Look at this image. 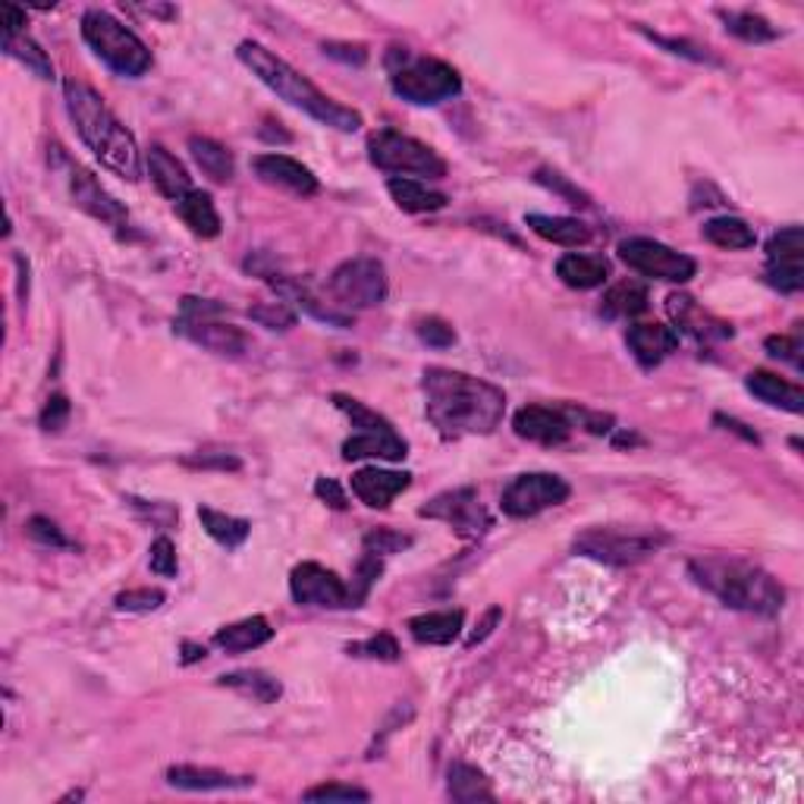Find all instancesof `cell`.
I'll return each mask as SVG.
<instances>
[{
    "label": "cell",
    "instance_id": "obj_1",
    "mask_svg": "<svg viewBox=\"0 0 804 804\" xmlns=\"http://www.w3.org/2000/svg\"><path fill=\"white\" fill-rule=\"evenodd\" d=\"M424 415L440 438H488L507 415V393L453 367H428L421 378Z\"/></svg>",
    "mask_w": 804,
    "mask_h": 804
},
{
    "label": "cell",
    "instance_id": "obj_2",
    "mask_svg": "<svg viewBox=\"0 0 804 804\" xmlns=\"http://www.w3.org/2000/svg\"><path fill=\"white\" fill-rule=\"evenodd\" d=\"M63 101L72 126L86 148L101 160V167L117 174L120 179L139 183L141 179V151L136 136L120 122V117L105 105V98L86 82H63Z\"/></svg>",
    "mask_w": 804,
    "mask_h": 804
},
{
    "label": "cell",
    "instance_id": "obj_3",
    "mask_svg": "<svg viewBox=\"0 0 804 804\" xmlns=\"http://www.w3.org/2000/svg\"><path fill=\"white\" fill-rule=\"evenodd\" d=\"M236 53H239V60H243L245 67L255 72L277 98H283L286 105L296 107L302 114H308V117L321 122V126L336 129V133H355V129L362 126V114H359V110L333 101L331 95H324L308 76L293 70L283 57L267 51L258 41H243Z\"/></svg>",
    "mask_w": 804,
    "mask_h": 804
},
{
    "label": "cell",
    "instance_id": "obj_4",
    "mask_svg": "<svg viewBox=\"0 0 804 804\" xmlns=\"http://www.w3.org/2000/svg\"><path fill=\"white\" fill-rule=\"evenodd\" d=\"M688 576L723 607L754 616H776L786 607V591L767 569L738 557H698L688 562Z\"/></svg>",
    "mask_w": 804,
    "mask_h": 804
},
{
    "label": "cell",
    "instance_id": "obj_5",
    "mask_svg": "<svg viewBox=\"0 0 804 804\" xmlns=\"http://www.w3.org/2000/svg\"><path fill=\"white\" fill-rule=\"evenodd\" d=\"M82 38L95 51V57L107 70L126 79H141L151 70V51L133 29H126L120 19L110 17L107 10H86L82 13Z\"/></svg>",
    "mask_w": 804,
    "mask_h": 804
},
{
    "label": "cell",
    "instance_id": "obj_6",
    "mask_svg": "<svg viewBox=\"0 0 804 804\" xmlns=\"http://www.w3.org/2000/svg\"><path fill=\"white\" fill-rule=\"evenodd\" d=\"M669 535L660 528H622V524H607V528H588L581 531L572 547L576 553L588 560L607 562V566H635V562L650 560L660 553Z\"/></svg>",
    "mask_w": 804,
    "mask_h": 804
},
{
    "label": "cell",
    "instance_id": "obj_7",
    "mask_svg": "<svg viewBox=\"0 0 804 804\" xmlns=\"http://www.w3.org/2000/svg\"><path fill=\"white\" fill-rule=\"evenodd\" d=\"M174 327L179 336L193 340L195 346L214 352V355L239 359V355L248 352V336L236 324H229L227 317H224V305L210 302V298H183Z\"/></svg>",
    "mask_w": 804,
    "mask_h": 804
},
{
    "label": "cell",
    "instance_id": "obj_8",
    "mask_svg": "<svg viewBox=\"0 0 804 804\" xmlns=\"http://www.w3.org/2000/svg\"><path fill=\"white\" fill-rule=\"evenodd\" d=\"M390 88L402 101L415 107H434L462 91V76L438 57H405L400 67H390Z\"/></svg>",
    "mask_w": 804,
    "mask_h": 804
},
{
    "label": "cell",
    "instance_id": "obj_9",
    "mask_svg": "<svg viewBox=\"0 0 804 804\" xmlns=\"http://www.w3.org/2000/svg\"><path fill=\"white\" fill-rule=\"evenodd\" d=\"M367 158L378 170L393 176H424V179H443L447 176V160L424 141L412 139L396 129H378L367 139Z\"/></svg>",
    "mask_w": 804,
    "mask_h": 804
},
{
    "label": "cell",
    "instance_id": "obj_10",
    "mask_svg": "<svg viewBox=\"0 0 804 804\" xmlns=\"http://www.w3.org/2000/svg\"><path fill=\"white\" fill-rule=\"evenodd\" d=\"M386 271L378 258H350L331 274L333 305L346 312H362L374 308L386 298Z\"/></svg>",
    "mask_w": 804,
    "mask_h": 804
},
{
    "label": "cell",
    "instance_id": "obj_11",
    "mask_svg": "<svg viewBox=\"0 0 804 804\" xmlns=\"http://www.w3.org/2000/svg\"><path fill=\"white\" fill-rule=\"evenodd\" d=\"M619 258L629 264L635 274L647 281L664 283H688L698 274V262L688 258L685 252H676L669 245L647 239V236H629L619 243Z\"/></svg>",
    "mask_w": 804,
    "mask_h": 804
},
{
    "label": "cell",
    "instance_id": "obj_12",
    "mask_svg": "<svg viewBox=\"0 0 804 804\" xmlns=\"http://www.w3.org/2000/svg\"><path fill=\"white\" fill-rule=\"evenodd\" d=\"M569 493L572 488L560 474L524 472L509 481L500 497V507L509 519H531V516H541L543 509L562 507L569 500Z\"/></svg>",
    "mask_w": 804,
    "mask_h": 804
},
{
    "label": "cell",
    "instance_id": "obj_13",
    "mask_svg": "<svg viewBox=\"0 0 804 804\" xmlns=\"http://www.w3.org/2000/svg\"><path fill=\"white\" fill-rule=\"evenodd\" d=\"M419 516L421 519H434V522L450 524L455 535L465 538V541L481 538L490 528V522H493L474 488H455L447 490V493H438L431 503H424V507L419 509Z\"/></svg>",
    "mask_w": 804,
    "mask_h": 804
},
{
    "label": "cell",
    "instance_id": "obj_14",
    "mask_svg": "<svg viewBox=\"0 0 804 804\" xmlns=\"http://www.w3.org/2000/svg\"><path fill=\"white\" fill-rule=\"evenodd\" d=\"M290 595L298 607H317V610L352 607L350 585L321 562H298L290 576Z\"/></svg>",
    "mask_w": 804,
    "mask_h": 804
},
{
    "label": "cell",
    "instance_id": "obj_15",
    "mask_svg": "<svg viewBox=\"0 0 804 804\" xmlns=\"http://www.w3.org/2000/svg\"><path fill=\"white\" fill-rule=\"evenodd\" d=\"M516 434L541 447H562L576 431L569 405H522L512 419Z\"/></svg>",
    "mask_w": 804,
    "mask_h": 804
},
{
    "label": "cell",
    "instance_id": "obj_16",
    "mask_svg": "<svg viewBox=\"0 0 804 804\" xmlns=\"http://www.w3.org/2000/svg\"><path fill=\"white\" fill-rule=\"evenodd\" d=\"M70 195H72V205H76V208L86 210L88 217H95V220H101L105 227L122 229L126 224H129V210L122 208L114 195L107 193L105 186L95 179V174H88V170H82V167H72Z\"/></svg>",
    "mask_w": 804,
    "mask_h": 804
},
{
    "label": "cell",
    "instance_id": "obj_17",
    "mask_svg": "<svg viewBox=\"0 0 804 804\" xmlns=\"http://www.w3.org/2000/svg\"><path fill=\"white\" fill-rule=\"evenodd\" d=\"M252 167H255V174L262 183L267 186H277L283 193H293L298 198H312L317 195V176L305 167V164H298L296 158H290V155H277V151H271V155H258V158L252 160Z\"/></svg>",
    "mask_w": 804,
    "mask_h": 804
},
{
    "label": "cell",
    "instance_id": "obj_18",
    "mask_svg": "<svg viewBox=\"0 0 804 804\" xmlns=\"http://www.w3.org/2000/svg\"><path fill=\"white\" fill-rule=\"evenodd\" d=\"M666 312L676 321V331H685L688 336H695L700 343H710V340H729L733 336V324L719 321L717 315L704 312L698 302L683 293H673L666 298Z\"/></svg>",
    "mask_w": 804,
    "mask_h": 804
},
{
    "label": "cell",
    "instance_id": "obj_19",
    "mask_svg": "<svg viewBox=\"0 0 804 804\" xmlns=\"http://www.w3.org/2000/svg\"><path fill=\"white\" fill-rule=\"evenodd\" d=\"M352 493L371 509H386L402 490H409L412 484V474L409 472H390V469H359L352 474Z\"/></svg>",
    "mask_w": 804,
    "mask_h": 804
},
{
    "label": "cell",
    "instance_id": "obj_20",
    "mask_svg": "<svg viewBox=\"0 0 804 804\" xmlns=\"http://www.w3.org/2000/svg\"><path fill=\"white\" fill-rule=\"evenodd\" d=\"M629 352L641 367H657L679 350V331L666 324H631L626 333Z\"/></svg>",
    "mask_w": 804,
    "mask_h": 804
},
{
    "label": "cell",
    "instance_id": "obj_21",
    "mask_svg": "<svg viewBox=\"0 0 804 804\" xmlns=\"http://www.w3.org/2000/svg\"><path fill=\"white\" fill-rule=\"evenodd\" d=\"M167 786L183 788V792H224V788H248L255 786L252 776H229L224 769L195 767V764H176L167 769Z\"/></svg>",
    "mask_w": 804,
    "mask_h": 804
},
{
    "label": "cell",
    "instance_id": "obj_22",
    "mask_svg": "<svg viewBox=\"0 0 804 804\" xmlns=\"http://www.w3.org/2000/svg\"><path fill=\"white\" fill-rule=\"evenodd\" d=\"M409 455V443L393 431H355L343 443V459H386V462H402Z\"/></svg>",
    "mask_w": 804,
    "mask_h": 804
},
{
    "label": "cell",
    "instance_id": "obj_23",
    "mask_svg": "<svg viewBox=\"0 0 804 804\" xmlns=\"http://www.w3.org/2000/svg\"><path fill=\"white\" fill-rule=\"evenodd\" d=\"M145 164H148L151 183L158 186V193L164 195V198L179 202L183 195L193 193V176H189V170H186L164 145H151L148 155H145Z\"/></svg>",
    "mask_w": 804,
    "mask_h": 804
},
{
    "label": "cell",
    "instance_id": "obj_24",
    "mask_svg": "<svg viewBox=\"0 0 804 804\" xmlns=\"http://www.w3.org/2000/svg\"><path fill=\"white\" fill-rule=\"evenodd\" d=\"M748 393H754L761 402H767L773 409H783L792 415H802L804 412V390L798 384H788L786 378L773 374V371H752L745 378Z\"/></svg>",
    "mask_w": 804,
    "mask_h": 804
},
{
    "label": "cell",
    "instance_id": "obj_25",
    "mask_svg": "<svg viewBox=\"0 0 804 804\" xmlns=\"http://www.w3.org/2000/svg\"><path fill=\"white\" fill-rule=\"evenodd\" d=\"M462 626H465V612L462 610H434L412 616V619H409V635H412L419 645L447 647L453 645L455 638L462 635Z\"/></svg>",
    "mask_w": 804,
    "mask_h": 804
},
{
    "label": "cell",
    "instance_id": "obj_26",
    "mask_svg": "<svg viewBox=\"0 0 804 804\" xmlns=\"http://www.w3.org/2000/svg\"><path fill=\"white\" fill-rule=\"evenodd\" d=\"M386 193L396 202V208L405 214H434L450 205V198L438 189H431L421 179H405V176H390L386 179Z\"/></svg>",
    "mask_w": 804,
    "mask_h": 804
},
{
    "label": "cell",
    "instance_id": "obj_27",
    "mask_svg": "<svg viewBox=\"0 0 804 804\" xmlns=\"http://www.w3.org/2000/svg\"><path fill=\"white\" fill-rule=\"evenodd\" d=\"M524 227L538 233L541 239L562 248H581L591 243V229L576 217H557V214H524Z\"/></svg>",
    "mask_w": 804,
    "mask_h": 804
},
{
    "label": "cell",
    "instance_id": "obj_28",
    "mask_svg": "<svg viewBox=\"0 0 804 804\" xmlns=\"http://www.w3.org/2000/svg\"><path fill=\"white\" fill-rule=\"evenodd\" d=\"M174 205H176V214H179V220L193 229L198 239H217V236H220L224 220H220L217 205H214V198H210L208 193L193 189V193H186L179 202H174Z\"/></svg>",
    "mask_w": 804,
    "mask_h": 804
},
{
    "label": "cell",
    "instance_id": "obj_29",
    "mask_svg": "<svg viewBox=\"0 0 804 804\" xmlns=\"http://www.w3.org/2000/svg\"><path fill=\"white\" fill-rule=\"evenodd\" d=\"M557 277H560L569 290H597L610 277V264L600 255H581V252H569L557 262Z\"/></svg>",
    "mask_w": 804,
    "mask_h": 804
},
{
    "label": "cell",
    "instance_id": "obj_30",
    "mask_svg": "<svg viewBox=\"0 0 804 804\" xmlns=\"http://www.w3.org/2000/svg\"><path fill=\"white\" fill-rule=\"evenodd\" d=\"M274 638V629L264 616H248V619H239L233 626H224V629L214 631V645L227 654H245V650H255V647L267 645Z\"/></svg>",
    "mask_w": 804,
    "mask_h": 804
},
{
    "label": "cell",
    "instance_id": "obj_31",
    "mask_svg": "<svg viewBox=\"0 0 804 804\" xmlns=\"http://www.w3.org/2000/svg\"><path fill=\"white\" fill-rule=\"evenodd\" d=\"M189 151H193L198 170L208 179H214V183H229L236 176V160H233V151H229L227 145L208 139V136H193L189 139Z\"/></svg>",
    "mask_w": 804,
    "mask_h": 804
},
{
    "label": "cell",
    "instance_id": "obj_32",
    "mask_svg": "<svg viewBox=\"0 0 804 804\" xmlns=\"http://www.w3.org/2000/svg\"><path fill=\"white\" fill-rule=\"evenodd\" d=\"M447 788H450L453 802L459 804L493 802V788H490L488 776L472 764H462V761H455L447 769Z\"/></svg>",
    "mask_w": 804,
    "mask_h": 804
},
{
    "label": "cell",
    "instance_id": "obj_33",
    "mask_svg": "<svg viewBox=\"0 0 804 804\" xmlns=\"http://www.w3.org/2000/svg\"><path fill=\"white\" fill-rule=\"evenodd\" d=\"M650 305V293L641 281H619L604 293L600 312L607 317H638Z\"/></svg>",
    "mask_w": 804,
    "mask_h": 804
},
{
    "label": "cell",
    "instance_id": "obj_34",
    "mask_svg": "<svg viewBox=\"0 0 804 804\" xmlns=\"http://www.w3.org/2000/svg\"><path fill=\"white\" fill-rule=\"evenodd\" d=\"M704 239L714 243L717 248H729V252H742V248H754L757 243V233H754L752 224H745L742 217H714L704 224Z\"/></svg>",
    "mask_w": 804,
    "mask_h": 804
},
{
    "label": "cell",
    "instance_id": "obj_35",
    "mask_svg": "<svg viewBox=\"0 0 804 804\" xmlns=\"http://www.w3.org/2000/svg\"><path fill=\"white\" fill-rule=\"evenodd\" d=\"M217 683L224 685V688H233V692H239L243 698H252L258 700V704H274V700L283 695V685L274 679V676H267L262 669H243V673H229V676H220Z\"/></svg>",
    "mask_w": 804,
    "mask_h": 804
},
{
    "label": "cell",
    "instance_id": "obj_36",
    "mask_svg": "<svg viewBox=\"0 0 804 804\" xmlns=\"http://www.w3.org/2000/svg\"><path fill=\"white\" fill-rule=\"evenodd\" d=\"M198 519H202V524H205V531H208L210 538L220 543V547H227V550L243 547L245 538L252 535V522L227 516V512H217V509L210 507H198Z\"/></svg>",
    "mask_w": 804,
    "mask_h": 804
},
{
    "label": "cell",
    "instance_id": "obj_37",
    "mask_svg": "<svg viewBox=\"0 0 804 804\" xmlns=\"http://www.w3.org/2000/svg\"><path fill=\"white\" fill-rule=\"evenodd\" d=\"M719 19L726 22V32L748 45H767V41H776L780 38V29L769 26L767 19L757 17V13H748V10H719Z\"/></svg>",
    "mask_w": 804,
    "mask_h": 804
},
{
    "label": "cell",
    "instance_id": "obj_38",
    "mask_svg": "<svg viewBox=\"0 0 804 804\" xmlns=\"http://www.w3.org/2000/svg\"><path fill=\"white\" fill-rule=\"evenodd\" d=\"M3 51L10 53V57H17L19 63L29 72H36L38 79H53V67L51 60H48V53L41 51V45L32 41L26 32L3 38Z\"/></svg>",
    "mask_w": 804,
    "mask_h": 804
},
{
    "label": "cell",
    "instance_id": "obj_39",
    "mask_svg": "<svg viewBox=\"0 0 804 804\" xmlns=\"http://www.w3.org/2000/svg\"><path fill=\"white\" fill-rule=\"evenodd\" d=\"M381 572H384V557L362 550V560H359V566H355V578H352V585H350L352 607H362V604H365L367 595H371V588L378 585Z\"/></svg>",
    "mask_w": 804,
    "mask_h": 804
},
{
    "label": "cell",
    "instance_id": "obj_40",
    "mask_svg": "<svg viewBox=\"0 0 804 804\" xmlns=\"http://www.w3.org/2000/svg\"><path fill=\"white\" fill-rule=\"evenodd\" d=\"M333 405L352 421V428L359 431H384V428H393L384 415H378L374 409H367L365 402H359L355 396H346V393H333L331 396Z\"/></svg>",
    "mask_w": 804,
    "mask_h": 804
},
{
    "label": "cell",
    "instance_id": "obj_41",
    "mask_svg": "<svg viewBox=\"0 0 804 804\" xmlns=\"http://www.w3.org/2000/svg\"><path fill=\"white\" fill-rule=\"evenodd\" d=\"M350 657H365V660H381V664H396L400 660V645L390 631H378L365 641H355L346 647Z\"/></svg>",
    "mask_w": 804,
    "mask_h": 804
},
{
    "label": "cell",
    "instance_id": "obj_42",
    "mask_svg": "<svg viewBox=\"0 0 804 804\" xmlns=\"http://www.w3.org/2000/svg\"><path fill=\"white\" fill-rule=\"evenodd\" d=\"M764 281H767L773 290H780V293H802L804 290L802 258L767 262V267H764Z\"/></svg>",
    "mask_w": 804,
    "mask_h": 804
},
{
    "label": "cell",
    "instance_id": "obj_43",
    "mask_svg": "<svg viewBox=\"0 0 804 804\" xmlns=\"http://www.w3.org/2000/svg\"><path fill=\"white\" fill-rule=\"evenodd\" d=\"M405 547H412V538L402 535V531H393V528H371L362 541V550L367 553H378V557H393V553H402Z\"/></svg>",
    "mask_w": 804,
    "mask_h": 804
},
{
    "label": "cell",
    "instance_id": "obj_44",
    "mask_svg": "<svg viewBox=\"0 0 804 804\" xmlns=\"http://www.w3.org/2000/svg\"><path fill=\"white\" fill-rule=\"evenodd\" d=\"M804 233L802 227H783L773 233L767 243V262H786V258H802Z\"/></svg>",
    "mask_w": 804,
    "mask_h": 804
},
{
    "label": "cell",
    "instance_id": "obj_45",
    "mask_svg": "<svg viewBox=\"0 0 804 804\" xmlns=\"http://www.w3.org/2000/svg\"><path fill=\"white\" fill-rule=\"evenodd\" d=\"M248 317L258 321L267 331H290L296 324V312L286 305V302H262V305H252Z\"/></svg>",
    "mask_w": 804,
    "mask_h": 804
},
{
    "label": "cell",
    "instance_id": "obj_46",
    "mask_svg": "<svg viewBox=\"0 0 804 804\" xmlns=\"http://www.w3.org/2000/svg\"><path fill=\"white\" fill-rule=\"evenodd\" d=\"M638 32L645 38H650L654 45H660L666 48L669 53H679V57H688V60H695V63H719L717 57H710L707 48H700L695 41H688V38H666V36H657V32H647L645 26H638Z\"/></svg>",
    "mask_w": 804,
    "mask_h": 804
},
{
    "label": "cell",
    "instance_id": "obj_47",
    "mask_svg": "<svg viewBox=\"0 0 804 804\" xmlns=\"http://www.w3.org/2000/svg\"><path fill=\"white\" fill-rule=\"evenodd\" d=\"M164 600L167 595L160 591V588H133V591H122L117 595V610L120 612H151L164 607Z\"/></svg>",
    "mask_w": 804,
    "mask_h": 804
},
{
    "label": "cell",
    "instance_id": "obj_48",
    "mask_svg": "<svg viewBox=\"0 0 804 804\" xmlns=\"http://www.w3.org/2000/svg\"><path fill=\"white\" fill-rule=\"evenodd\" d=\"M302 798L305 802H371L365 788L343 786V783H324V786L308 788Z\"/></svg>",
    "mask_w": 804,
    "mask_h": 804
},
{
    "label": "cell",
    "instance_id": "obj_49",
    "mask_svg": "<svg viewBox=\"0 0 804 804\" xmlns=\"http://www.w3.org/2000/svg\"><path fill=\"white\" fill-rule=\"evenodd\" d=\"M148 566H151L155 576L176 578V572H179V560H176V547L170 538H158V541L151 543V550H148Z\"/></svg>",
    "mask_w": 804,
    "mask_h": 804
},
{
    "label": "cell",
    "instance_id": "obj_50",
    "mask_svg": "<svg viewBox=\"0 0 804 804\" xmlns=\"http://www.w3.org/2000/svg\"><path fill=\"white\" fill-rule=\"evenodd\" d=\"M26 531H29V538L38 541L41 547H53V550H70L72 543L70 538L51 522V519H45V516H36V519H29L26 524Z\"/></svg>",
    "mask_w": 804,
    "mask_h": 804
},
{
    "label": "cell",
    "instance_id": "obj_51",
    "mask_svg": "<svg viewBox=\"0 0 804 804\" xmlns=\"http://www.w3.org/2000/svg\"><path fill=\"white\" fill-rule=\"evenodd\" d=\"M70 412V400H67L63 393H53L51 400L45 402V409H41V415H38V424H41L45 431H60V428H67Z\"/></svg>",
    "mask_w": 804,
    "mask_h": 804
},
{
    "label": "cell",
    "instance_id": "obj_52",
    "mask_svg": "<svg viewBox=\"0 0 804 804\" xmlns=\"http://www.w3.org/2000/svg\"><path fill=\"white\" fill-rule=\"evenodd\" d=\"M764 346H767V352L773 359H783V362H788L792 367H798V371L804 367L802 336H769Z\"/></svg>",
    "mask_w": 804,
    "mask_h": 804
},
{
    "label": "cell",
    "instance_id": "obj_53",
    "mask_svg": "<svg viewBox=\"0 0 804 804\" xmlns=\"http://www.w3.org/2000/svg\"><path fill=\"white\" fill-rule=\"evenodd\" d=\"M419 336L421 343H428V346H434V350H450L455 343V331L447 324V321H440V317H428V321H421L419 324Z\"/></svg>",
    "mask_w": 804,
    "mask_h": 804
},
{
    "label": "cell",
    "instance_id": "obj_54",
    "mask_svg": "<svg viewBox=\"0 0 804 804\" xmlns=\"http://www.w3.org/2000/svg\"><path fill=\"white\" fill-rule=\"evenodd\" d=\"M189 469H220V472H239L243 462L233 453H193L183 459Z\"/></svg>",
    "mask_w": 804,
    "mask_h": 804
},
{
    "label": "cell",
    "instance_id": "obj_55",
    "mask_svg": "<svg viewBox=\"0 0 804 804\" xmlns=\"http://www.w3.org/2000/svg\"><path fill=\"white\" fill-rule=\"evenodd\" d=\"M535 179H538V183H543L547 189H557L560 195H566V198H569L572 205H588V198L578 193L576 186H569V183H566V176H560L557 170H538V176H535Z\"/></svg>",
    "mask_w": 804,
    "mask_h": 804
},
{
    "label": "cell",
    "instance_id": "obj_56",
    "mask_svg": "<svg viewBox=\"0 0 804 804\" xmlns=\"http://www.w3.org/2000/svg\"><path fill=\"white\" fill-rule=\"evenodd\" d=\"M315 493L321 503H327L331 509H346L350 507V500H346V490L340 488L333 478H317L315 481Z\"/></svg>",
    "mask_w": 804,
    "mask_h": 804
},
{
    "label": "cell",
    "instance_id": "obj_57",
    "mask_svg": "<svg viewBox=\"0 0 804 804\" xmlns=\"http://www.w3.org/2000/svg\"><path fill=\"white\" fill-rule=\"evenodd\" d=\"M324 53L327 57H336V60H343V63H355V67H362L367 60V53L362 45H324Z\"/></svg>",
    "mask_w": 804,
    "mask_h": 804
},
{
    "label": "cell",
    "instance_id": "obj_58",
    "mask_svg": "<svg viewBox=\"0 0 804 804\" xmlns=\"http://www.w3.org/2000/svg\"><path fill=\"white\" fill-rule=\"evenodd\" d=\"M0 17H3V38L22 36V26H26V10H19L13 3H3L0 7Z\"/></svg>",
    "mask_w": 804,
    "mask_h": 804
},
{
    "label": "cell",
    "instance_id": "obj_59",
    "mask_svg": "<svg viewBox=\"0 0 804 804\" xmlns=\"http://www.w3.org/2000/svg\"><path fill=\"white\" fill-rule=\"evenodd\" d=\"M500 619H503V610H500V607H490V610L484 612V619H481V626H478V631H472V635H469V641H465V645H469V647L481 645V641L488 638L490 631H493V629H497V626H500Z\"/></svg>",
    "mask_w": 804,
    "mask_h": 804
},
{
    "label": "cell",
    "instance_id": "obj_60",
    "mask_svg": "<svg viewBox=\"0 0 804 804\" xmlns=\"http://www.w3.org/2000/svg\"><path fill=\"white\" fill-rule=\"evenodd\" d=\"M717 424H726V431H735V434H742V438L748 440V443H761V438L754 434V431H745V424L735 419H726V415H717Z\"/></svg>",
    "mask_w": 804,
    "mask_h": 804
},
{
    "label": "cell",
    "instance_id": "obj_61",
    "mask_svg": "<svg viewBox=\"0 0 804 804\" xmlns=\"http://www.w3.org/2000/svg\"><path fill=\"white\" fill-rule=\"evenodd\" d=\"M205 657V647H198V645H183V664H195V660H202Z\"/></svg>",
    "mask_w": 804,
    "mask_h": 804
}]
</instances>
